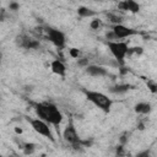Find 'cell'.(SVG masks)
Instances as JSON below:
<instances>
[{
    "label": "cell",
    "instance_id": "cell-1",
    "mask_svg": "<svg viewBox=\"0 0 157 157\" xmlns=\"http://www.w3.org/2000/svg\"><path fill=\"white\" fill-rule=\"evenodd\" d=\"M36 114L38 118L45 120L49 124H53L55 126H58L61 120H63V115L59 112V109L54 105V104H48V103H38L36 104Z\"/></svg>",
    "mask_w": 157,
    "mask_h": 157
},
{
    "label": "cell",
    "instance_id": "cell-2",
    "mask_svg": "<svg viewBox=\"0 0 157 157\" xmlns=\"http://www.w3.org/2000/svg\"><path fill=\"white\" fill-rule=\"evenodd\" d=\"M85 94H86L87 101H90L92 104H94L97 108H99L104 113H108L110 110L113 102L104 93L98 92V91H87V90H85Z\"/></svg>",
    "mask_w": 157,
    "mask_h": 157
},
{
    "label": "cell",
    "instance_id": "cell-3",
    "mask_svg": "<svg viewBox=\"0 0 157 157\" xmlns=\"http://www.w3.org/2000/svg\"><path fill=\"white\" fill-rule=\"evenodd\" d=\"M112 55L114 56V59L120 64V65H124V61H125V56L128 55V50H129V47L125 42H119V40H110L107 43Z\"/></svg>",
    "mask_w": 157,
    "mask_h": 157
},
{
    "label": "cell",
    "instance_id": "cell-4",
    "mask_svg": "<svg viewBox=\"0 0 157 157\" xmlns=\"http://www.w3.org/2000/svg\"><path fill=\"white\" fill-rule=\"evenodd\" d=\"M29 123H31L32 129H33L37 134H39V135H42V136L49 139L50 141H54V136H53V132H52V130H50V128H49V123H47L45 120H43V119H40V118L31 119Z\"/></svg>",
    "mask_w": 157,
    "mask_h": 157
},
{
    "label": "cell",
    "instance_id": "cell-5",
    "mask_svg": "<svg viewBox=\"0 0 157 157\" xmlns=\"http://www.w3.org/2000/svg\"><path fill=\"white\" fill-rule=\"evenodd\" d=\"M47 36L48 39L58 48H63L65 45V34L55 28H48L47 29Z\"/></svg>",
    "mask_w": 157,
    "mask_h": 157
},
{
    "label": "cell",
    "instance_id": "cell-6",
    "mask_svg": "<svg viewBox=\"0 0 157 157\" xmlns=\"http://www.w3.org/2000/svg\"><path fill=\"white\" fill-rule=\"evenodd\" d=\"M63 137H64L65 141H67L69 144H71V145H74V146L80 144V137H78V135H77V131H76V129H75L72 121H70V123L66 125V128L64 129Z\"/></svg>",
    "mask_w": 157,
    "mask_h": 157
},
{
    "label": "cell",
    "instance_id": "cell-7",
    "mask_svg": "<svg viewBox=\"0 0 157 157\" xmlns=\"http://www.w3.org/2000/svg\"><path fill=\"white\" fill-rule=\"evenodd\" d=\"M112 31L114 32V34H115V37H117L118 39L128 38V37H130V36L136 34V31H135V29H132V28H130V27H126V26H124V25H121V23L114 25L113 28H112Z\"/></svg>",
    "mask_w": 157,
    "mask_h": 157
},
{
    "label": "cell",
    "instance_id": "cell-8",
    "mask_svg": "<svg viewBox=\"0 0 157 157\" xmlns=\"http://www.w3.org/2000/svg\"><path fill=\"white\" fill-rule=\"evenodd\" d=\"M119 9L132 13H137L140 11V5L135 0H123L119 2Z\"/></svg>",
    "mask_w": 157,
    "mask_h": 157
},
{
    "label": "cell",
    "instance_id": "cell-9",
    "mask_svg": "<svg viewBox=\"0 0 157 157\" xmlns=\"http://www.w3.org/2000/svg\"><path fill=\"white\" fill-rule=\"evenodd\" d=\"M50 69H52V71H53L55 75L61 76V77H64L65 74H66V66H65V64H64L61 60H59V59H55V60H53V61L50 63Z\"/></svg>",
    "mask_w": 157,
    "mask_h": 157
},
{
    "label": "cell",
    "instance_id": "cell-10",
    "mask_svg": "<svg viewBox=\"0 0 157 157\" xmlns=\"http://www.w3.org/2000/svg\"><path fill=\"white\" fill-rule=\"evenodd\" d=\"M86 72L91 76H94V77H101V76H107L108 75L107 69L103 67V66H99V65H88L86 67Z\"/></svg>",
    "mask_w": 157,
    "mask_h": 157
},
{
    "label": "cell",
    "instance_id": "cell-11",
    "mask_svg": "<svg viewBox=\"0 0 157 157\" xmlns=\"http://www.w3.org/2000/svg\"><path fill=\"white\" fill-rule=\"evenodd\" d=\"M134 110L139 114H148L151 112V104L146 103V102H140V103L135 104Z\"/></svg>",
    "mask_w": 157,
    "mask_h": 157
},
{
    "label": "cell",
    "instance_id": "cell-12",
    "mask_svg": "<svg viewBox=\"0 0 157 157\" xmlns=\"http://www.w3.org/2000/svg\"><path fill=\"white\" fill-rule=\"evenodd\" d=\"M130 90V86L126 85V83H120V85H115L113 87L109 88V92L112 93H115V94H121V93H125Z\"/></svg>",
    "mask_w": 157,
    "mask_h": 157
},
{
    "label": "cell",
    "instance_id": "cell-13",
    "mask_svg": "<svg viewBox=\"0 0 157 157\" xmlns=\"http://www.w3.org/2000/svg\"><path fill=\"white\" fill-rule=\"evenodd\" d=\"M77 13H78L80 17H92V16L96 15V12H94L93 10H91V9L86 7V6L78 7V9H77Z\"/></svg>",
    "mask_w": 157,
    "mask_h": 157
},
{
    "label": "cell",
    "instance_id": "cell-14",
    "mask_svg": "<svg viewBox=\"0 0 157 157\" xmlns=\"http://www.w3.org/2000/svg\"><path fill=\"white\" fill-rule=\"evenodd\" d=\"M34 150H36V145H34V144H32V142L25 144V147H23L25 155H32V153L34 152Z\"/></svg>",
    "mask_w": 157,
    "mask_h": 157
},
{
    "label": "cell",
    "instance_id": "cell-15",
    "mask_svg": "<svg viewBox=\"0 0 157 157\" xmlns=\"http://www.w3.org/2000/svg\"><path fill=\"white\" fill-rule=\"evenodd\" d=\"M146 85H147V88H148V91H150V92H152V93H156V94H157V82H156V81L148 80V81L146 82Z\"/></svg>",
    "mask_w": 157,
    "mask_h": 157
},
{
    "label": "cell",
    "instance_id": "cell-16",
    "mask_svg": "<svg viewBox=\"0 0 157 157\" xmlns=\"http://www.w3.org/2000/svg\"><path fill=\"white\" fill-rule=\"evenodd\" d=\"M142 52H144V49H142L141 47H134V48H129V50H128V55H132V54H135V55H140V54H142Z\"/></svg>",
    "mask_w": 157,
    "mask_h": 157
},
{
    "label": "cell",
    "instance_id": "cell-17",
    "mask_svg": "<svg viewBox=\"0 0 157 157\" xmlns=\"http://www.w3.org/2000/svg\"><path fill=\"white\" fill-rule=\"evenodd\" d=\"M101 26H102V21L98 20V18H94V20H92V21L90 22V27H91L92 29H98Z\"/></svg>",
    "mask_w": 157,
    "mask_h": 157
},
{
    "label": "cell",
    "instance_id": "cell-18",
    "mask_svg": "<svg viewBox=\"0 0 157 157\" xmlns=\"http://www.w3.org/2000/svg\"><path fill=\"white\" fill-rule=\"evenodd\" d=\"M69 54H70V56L71 58H78L80 56V50L78 49H76V48H70L69 49Z\"/></svg>",
    "mask_w": 157,
    "mask_h": 157
},
{
    "label": "cell",
    "instance_id": "cell-19",
    "mask_svg": "<svg viewBox=\"0 0 157 157\" xmlns=\"http://www.w3.org/2000/svg\"><path fill=\"white\" fill-rule=\"evenodd\" d=\"M108 17L110 18V21H112L114 25H118V23H120V21H121V18H120L119 16H115V15H108Z\"/></svg>",
    "mask_w": 157,
    "mask_h": 157
},
{
    "label": "cell",
    "instance_id": "cell-20",
    "mask_svg": "<svg viewBox=\"0 0 157 157\" xmlns=\"http://www.w3.org/2000/svg\"><path fill=\"white\" fill-rule=\"evenodd\" d=\"M9 7H10V10H13V11H15V10H18V7H20V5H18L17 2H11Z\"/></svg>",
    "mask_w": 157,
    "mask_h": 157
},
{
    "label": "cell",
    "instance_id": "cell-21",
    "mask_svg": "<svg viewBox=\"0 0 157 157\" xmlns=\"http://www.w3.org/2000/svg\"><path fill=\"white\" fill-rule=\"evenodd\" d=\"M77 63H78V65H81V66H82V65H86V64H87V60H86V59H83V60H78Z\"/></svg>",
    "mask_w": 157,
    "mask_h": 157
},
{
    "label": "cell",
    "instance_id": "cell-22",
    "mask_svg": "<svg viewBox=\"0 0 157 157\" xmlns=\"http://www.w3.org/2000/svg\"><path fill=\"white\" fill-rule=\"evenodd\" d=\"M147 155H148V151H144V152H141V153H137L139 157H141V156H147Z\"/></svg>",
    "mask_w": 157,
    "mask_h": 157
},
{
    "label": "cell",
    "instance_id": "cell-23",
    "mask_svg": "<svg viewBox=\"0 0 157 157\" xmlns=\"http://www.w3.org/2000/svg\"><path fill=\"white\" fill-rule=\"evenodd\" d=\"M15 131H16L17 134H21V132H22V129H18V128H16V129H15Z\"/></svg>",
    "mask_w": 157,
    "mask_h": 157
}]
</instances>
